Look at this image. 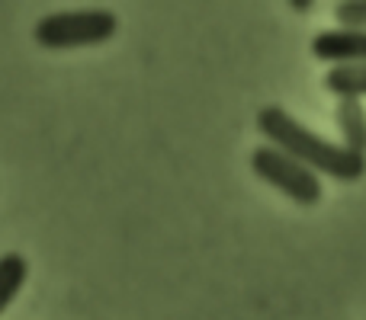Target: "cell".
<instances>
[{"label":"cell","mask_w":366,"mask_h":320,"mask_svg":"<svg viewBox=\"0 0 366 320\" xmlns=\"http://www.w3.org/2000/svg\"><path fill=\"white\" fill-rule=\"evenodd\" d=\"M257 132L264 135L270 148L290 154L292 160H299L302 167H309L312 173H325V176L341 180V182H357L366 173L363 154H354L344 145L318 138L312 128H305L302 122H296L286 109H280V106L260 109L257 113Z\"/></svg>","instance_id":"cell-1"},{"label":"cell","mask_w":366,"mask_h":320,"mask_svg":"<svg viewBox=\"0 0 366 320\" xmlns=\"http://www.w3.org/2000/svg\"><path fill=\"white\" fill-rule=\"evenodd\" d=\"M119 29L113 10H61L49 13L36 23L32 36L42 48H87V45L109 42Z\"/></svg>","instance_id":"cell-2"},{"label":"cell","mask_w":366,"mask_h":320,"mask_svg":"<svg viewBox=\"0 0 366 320\" xmlns=\"http://www.w3.org/2000/svg\"><path fill=\"white\" fill-rule=\"evenodd\" d=\"M251 167L260 180L270 182L273 189H280V192L290 195V199L299 202V205L309 208V205H318V202H322L325 189H322L318 173H312L309 167H302L299 160H292L290 154L277 151V148H270V145L254 148Z\"/></svg>","instance_id":"cell-3"},{"label":"cell","mask_w":366,"mask_h":320,"mask_svg":"<svg viewBox=\"0 0 366 320\" xmlns=\"http://www.w3.org/2000/svg\"><path fill=\"white\" fill-rule=\"evenodd\" d=\"M312 55L335 64H366V29H325L312 38Z\"/></svg>","instance_id":"cell-4"},{"label":"cell","mask_w":366,"mask_h":320,"mask_svg":"<svg viewBox=\"0 0 366 320\" xmlns=\"http://www.w3.org/2000/svg\"><path fill=\"white\" fill-rule=\"evenodd\" d=\"M335 122L341 128L344 148L366 158V109L357 100H341L335 109Z\"/></svg>","instance_id":"cell-5"},{"label":"cell","mask_w":366,"mask_h":320,"mask_svg":"<svg viewBox=\"0 0 366 320\" xmlns=\"http://www.w3.org/2000/svg\"><path fill=\"white\" fill-rule=\"evenodd\" d=\"M322 83L337 100L360 103L366 96V64H335V68L322 77Z\"/></svg>","instance_id":"cell-6"},{"label":"cell","mask_w":366,"mask_h":320,"mask_svg":"<svg viewBox=\"0 0 366 320\" xmlns=\"http://www.w3.org/2000/svg\"><path fill=\"white\" fill-rule=\"evenodd\" d=\"M26 276H29V259L23 253H4L0 257V314L13 304V298L19 295Z\"/></svg>","instance_id":"cell-7"},{"label":"cell","mask_w":366,"mask_h":320,"mask_svg":"<svg viewBox=\"0 0 366 320\" xmlns=\"http://www.w3.org/2000/svg\"><path fill=\"white\" fill-rule=\"evenodd\" d=\"M335 19L341 29H366V0H344L335 6Z\"/></svg>","instance_id":"cell-8"},{"label":"cell","mask_w":366,"mask_h":320,"mask_svg":"<svg viewBox=\"0 0 366 320\" xmlns=\"http://www.w3.org/2000/svg\"><path fill=\"white\" fill-rule=\"evenodd\" d=\"M292 10H312V0H292Z\"/></svg>","instance_id":"cell-9"}]
</instances>
